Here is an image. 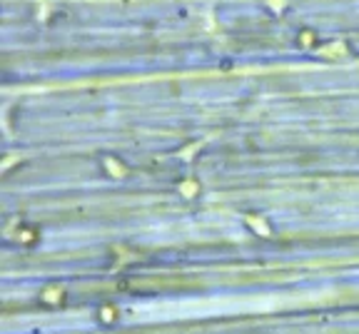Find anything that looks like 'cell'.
I'll return each mask as SVG.
<instances>
[{"label":"cell","instance_id":"cell-2","mask_svg":"<svg viewBox=\"0 0 359 334\" xmlns=\"http://www.w3.org/2000/svg\"><path fill=\"white\" fill-rule=\"evenodd\" d=\"M33 237H35V232H30V230H25V232H20V235H18V240H20V242H33Z\"/></svg>","mask_w":359,"mask_h":334},{"label":"cell","instance_id":"cell-4","mask_svg":"<svg viewBox=\"0 0 359 334\" xmlns=\"http://www.w3.org/2000/svg\"><path fill=\"white\" fill-rule=\"evenodd\" d=\"M192 187H195L192 182H185V185H182V192H185V195L190 197V195H195V190H192Z\"/></svg>","mask_w":359,"mask_h":334},{"label":"cell","instance_id":"cell-5","mask_svg":"<svg viewBox=\"0 0 359 334\" xmlns=\"http://www.w3.org/2000/svg\"><path fill=\"white\" fill-rule=\"evenodd\" d=\"M112 317H115V312H112L110 307H107V309H102V319H105V322H110Z\"/></svg>","mask_w":359,"mask_h":334},{"label":"cell","instance_id":"cell-1","mask_svg":"<svg viewBox=\"0 0 359 334\" xmlns=\"http://www.w3.org/2000/svg\"><path fill=\"white\" fill-rule=\"evenodd\" d=\"M250 222L255 225V230H257V232H262V235H270V230H267V225H265V222H257V219H250Z\"/></svg>","mask_w":359,"mask_h":334},{"label":"cell","instance_id":"cell-3","mask_svg":"<svg viewBox=\"0 0 359 334\" xmlns=\"http://www.w3.org/2000/svg\"><path fill=\"white\" fill-rule=\"evenodd\" d=\"M58 299H63V292H48L45 294V302H58Z\"/></svg>","mask_w":359,"mask_h":334}]
</instances>
